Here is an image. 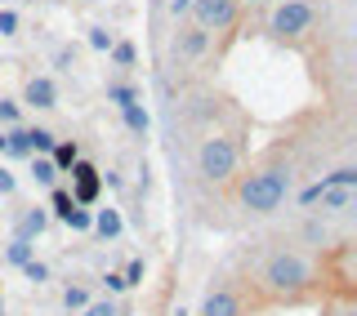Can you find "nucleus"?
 I'll list each match as a JSON object with an SVG mask.
<instances>
[{"instance_id": "1", "label": "nucleus", "mask_w": 357, "mask_h": 316, "mask_svg": "<svg viewBox=\"0 0 357 316\" xmlns=\"http://www.w3.org/2000/svg\"><path fill=\"white\" fill-rule=\"evenodd\" d=\"M321 267L299 250H273L264 254V263L255 267V276L245 285H255V294L264 303H299L317 290Z\"/></svg>"}, {"instance_id": "2", "label": "nucleus", "mask_w": 357, "mask_h": 316, "mask_svg": "<svg viewBox=\"0 0 357 316\" xmlns=\"http://www.w3.org/2000/svg\"><path fill=\"white\" fill-rule=\"evenodd\" d=\"M290 183H295L290 165H282V161L255 165L250 174L241 178L237 200H241V210H250V214H277L286 205V196H290Z\"/></svg>"}, {"instance_id": "3", "label": "nucleus", "mask_w": 357, "mask_h": 316, "mask_svg": "<svg viewBox=\"0 0 357 316\" xmlns=\"http://www.w3.org/2000/svg\"><path fill=\"white\" fill-rule=\"evenodd\" d=\"M241 165V143L228 139V134H210V139H201L197 148V174L206 178V183H228L232 174H237Z\"/></svg>"}, {"instance_id": "4", "label": "nucleus", "mask_w": 357, "mask_h": 316, "mask_svg": "<svg viewBox=\"0 0 357 316\" xmlns=\"http://www.w3.org/2000/svg\"><path fill=\"white\" fill-rule=\"evenodd\" d=\"M67 178H72V183H67V191H72V200H76V205L94 210V205H98V191H103V174H98V165L81 156V161L67 169Z\"/></svg>"}, {"instance_id": "5", "label": "nucleus", "mask_w": 357, "mask_h": 316, "mask_svg": "<svg viewBox=\"0 0 357 316\" xmlns=\"http://www.w3.org/2000/svg\"><path fill=\"white\" fill-rule=\"evenodd\" d=\"M192 18L201 31H232L237 27V0H192Z\"/></svg>"}, {"instance_id": "6", "label": "nucleus", "mask_w": 357, "mask_h": 316, "mask_svg": "<svg viewBox=\"0 0 357 316\" xmlns=\"http://www.w3.org/2000/svg\"><path fill=\"white\" fill-rule=\"evenodd\" d=\"M312 18H317V14H312V5H308V0H286V5H277V14H273V31H277V36H304V31L312 27Z\"/></svg>"}, {"instance_id": "7", "label": "nucleus", "mask_w": 357, "mask_h": 316, "mask_svg": "<svg viewBox=\"0 0 357 316\" xmlns=\"http://www.w3.org/2000/svg\"><path fill=\"white\" fill-rule=\"evenodd\" d=\"M197 316H245L241 290H232V285H210L206 299H201V312H197Z\"/></svg>"}, {"instance_id": "8", "label": "nucleus", "mask_w": 357, "mask_h": 316, "mask_svg": "<svg viewBox=\"0 0 357 316\" xmlns=\"http://www.w3.org/2000/svg\"><path fill=\"white\" fill-rule=\"evenodd\" d=\"M22 103H27V107H36V111L59 107V85H54L50 76H31V81L22 85Z\"/></svg>"}, {"instance_id": "9", "label": "nucleus", "mask_w": 357, "mask_h": 316, "mask_svg": "<svg viewBox=\"0 0 357 316\" xmlns=\"http://www.w3.org/2000/svg\"><path fill=\"white\" fill-rule=\"evenodd\" d=\"M45 228H50V210H45V205H31V210L18 214L14 236H22V241H36V236H45Z\"/></svg>"}, {"instance_id": "10", "label": "nucleus", "mask_w": 357, "mask_h": 316, "mask_svg": "<svg viewBox=\"0 0 357 316\" xmlns=\"http://www.w3.org/2000/svg\"><path fill=\"white\" fill-rule=\"evenodd\" d=\"M174 49H178V54H183V58H201V54H206V49H210V31H201V27H197V22H192V27H183V31H178V40H174Z\"/></svg>"}, {"instance_id": "11", "label": "nucleus", "mask_w": 357, "mask_h": 316, "mask_svg": "<svg viewBox=\"0 0 357 316\" xmlns=\"http://www.w3.org/2000/svg\"><path fill=\"white\" fill-rule=\"evenodd\" d=\"M89 232H98L103 241H116V236L126 232V219H121V210L103 205V210H94V228H89Z\"/></svg>"}, {"instance_id": "12", "label": "nucleus", "mask_w": 357, "mask_h": 316, "mask_svg": "<svg viewBox=\"0 0 357 316\" xmlns=\"http://www.w3.org/2000/svg\"><path fill=\"white\" fill-rule=\"evenodd\" d=\"M31 258H36V241L9 236V245H5V263H9V267H22V263H31Z\"/></svg>"}, {"instance_id": "13", "label": "nucleus", "mask_w": 357, "mask_h": 316, "mask_svg": "<svg viewBox=\"0 0 357 316\" xmlns=\"http://www.w3.org/2000/svg\"><path fill=\"white\" fill-rule=\"evenodd\" d=\"M50 161H54V169H59V174H67V169L81 161V148H76L72 139H59V143H54V152H50Z\"/></svg>"}, {"instance_id": "14", "label": "nucleus", "mask_w": 357, "mask_h": 316, "mask_svg": "<svg viewBox=\"0 0 357 316\" xmlns=\"http://www.w3.org/2000/svg\"><path fill=\"white\" fill-rule=\"evenodd\" d=\"M45 210H50V219H59V223H63V219H67V214H72V210H76V200H72V191H67L63 183H54V187H50V205H45Z\"/></svg>"}, {"instance_id": "15", "label": "nucleus", "mask_w": 357, "mask_h": 316, "mask_svg": "<svg viewBox=\"0 0 357 316\" xmlns=\"http://www.w3.org/2000/svg\"><path fill=\"white\" fill-rule=\"evenodd\" d=\"M27 161H31V183H36V187L50 191L54 183H59V169H54L50 156H27Z\"/></svg>"}, {"instance_id": "16", "label": "nucleus", "mask_w": 357, "mask_h": 316, "mask_svg": "<svg viewBox=\"0 0 357 316\" xmlns=\"http://www.w3.org/2000/svg\"><path fill=\"white\" fill-rule=\"evenodd\" d=\"M121 116H126V129H130V134H139V139H148V129H152V116H148V107H143V103L126 107Z\"/></svg>"}, {"instance_id": "17", "label": "nucleus", "mask_w": 357, "mask_h": 316, "mask_svg": "<svg viewBox=\"0 0 357 316\" xmlns=\"http://www.w3.org/2000/svg\"><path fill=\"white\" fill-rule=\"evenodd\" d=\"M317 183L321 187H357V165H340V169H331V174H321Z\"/></svg>"}, {"instance_id": "18", "label": "nucleus", "mask_w": 357, "mask_h": 316, "mask_svg": "<svg viewBox=\"0 0 357 316\" xmlns=\"http://www.w3.org/2000/svg\"><path fill=\"white\" fill-rule=\"evenodd\" d=\"M85 303H89V285H81V281H76V285H67V290H63V312H67V316L81 312Z\"/></svg>"}, {"instance_id": "19", "label": "nucleus", "mask_w": 357, "mask_h": 316, "mask_svg": "<svg viewBox=\"0 0 357 316\" xmlns=\"http://www.w3.org/2000/svg\"><path fill=\"white\" fill-rule=\"evenodd\" d=\"M27 139H31V156H50V152H54V143H59L50 129H40V125H31V129H27Z\"/></svg>"}, {"instance_id": "20", "label": "nucleus", "mask_w": 357, "mask_h": 316, "mask_svg": "<svg viewBox=\"0 0 357 316\" xmlns=\"http://www.w3.org/2000/svg\"><path fill=\"white\" fill-rule=\"evenodd\" d=\"M14 125H22V103L0 98V129H14Z\"/></svg>"}, {"instance_id": "21", "label": "nucleus", "mask_w": 357, "mask_h": 316, "mask_svg": "<svg viewBox=\"0 0 357 316\" xmlns=\"http://www.w3.org/2000/svg\"><path fill=\"white\" fill-rule=\"evenodd\" d=\"M107 98H112L121 111H126V107L139 103V89H134V85H107Z\"/></svg>"}, {"instance_id": "22", "label": "nucleus", "mask_w": 357, "mask_h": 316, "mask_svg": "<svg viewBox=\"0 0 357 316\" xmlns=\"http://www.w3.org/2000/svg\"><path fill=\"white\" fill-rule=\"evenodd\" d=\"M67 228H72V232H89V228H94V210H85V205H76L72 214H67Z\"/></svg>"}, {"instance_id": "23", "label": "nucleus", "mask_w": 357, "mask_h": 316, "mask_svg": "<svg viewBox=\"0 0 357 316\" xmlns=\"http://www.w3.org/2000/svg\"><path fill=\"white\" fill-rule=\"evenodd\" d=\"M112 63H116V67H134V58H139V54H134V45L130 40H112Z\"/></svg>"}, {"instance_id": "24", "label": "nucleus", "mask_w": 357, "mask_h": 316, "mask_svg": "<svg viewBox=\"0 0 357 316\" xmlns=\"http://www.w3.org/2000/svg\"><path fill=\"white\" fill-rule=\"evenodd\" d=\"M18 272H22V276H27V281H31V285H45V281H50V263H40V258H31V263H22V267H18Z\"/></svg>"}, {"instance_id": "25", "label": "nucleus", "mask_w": 357, "mask_h": 316, "mask_svg": "<svg viewBox=\"0 0 357 316\" xmlns=\"http://www.w3.org/2000/svg\"><path fill=\"white\" fill-rule=\"evenodd\" d=\"M72 316H116V303L112 299H89L81 312H72Z\"/></svg>"}, {"instance_id": "26", "label": "nucleus", "mask_w": 357, "mask_h": 316, "mask_svg": "<svg viewBox=\"0 0 357 316\" xmlns=\"http://www.w3.org/2000/svg\"><path fill=\"white\" fill-rule=\"evenodd\" d=\"M121 276H126V285H143V276H148V263H143V258H130Z\"/></svg>"}, {"instance_id": "27", "label": "nucleus", "mask_w": 357, "mask_h": 316, "mask_svg": "<svg viewBox=\"0 0 357 316\" xmlns=\"http://www.w3.org/2000/svg\"><path fill=\"white\" fill-rule=\"evenodd\" d=\"M85 40H89V49H98V54H107V49H112V31H107V27H89V36H85Z\"/></svg>"}, {"instance_id": "28", "label": "nucleus", "mask_w": 357, "mask_h": 316, "mask_svg": "<svg viewBox=\"0 0 357 316\" xmlns=\"http://www.w3.org/2000/svg\"><path fill=\"white\" fill-rule=\"evenodd\" d=\"M103 290H107V299H116V294H126L130 285H126V276H121V272H107L103 276Z\"/></svg>"}, {"instance_id": "29", "label": "nucleus", "mask_w": 357, "mask_h": 316, "mask_svg": "<svg viewBox=\"0 0 357 316\" xmlns=\"http://www.w3.org/2000/svg\"><path fill=\"white\" fill-rule=\"evenodd\" d=\"M14 191H18L14 169H9V165H0V196H14Z\"/></svg>"}, {"instance_id": "30", "label": "nucleus", "mask_w": 357, "mask_h": 316, "mask_svg": "<svg viewBox=\"0 0 357 316\" xmlns=\"http://www.w3.org/2000/svg\"><path fill=\"white\" fill-rule=\"evenodd\" d=\"M18 31V14L14 9H0V36H14Z\"/></svg>"}, {"instance_id": "31", "label": "nucleus", "mask_w": 357, "mask_h": 316, "mask_svg": "<svg viewBox=\"0 0 357 316\" xmlns=\"http://www.w3.org/2000/svg\"><path fill=\"white\" fill-rule=\"evenodd\" d=\"M304 236H308V241H326V223H308V228H304Z\"/></svg>"}, {"instance_id": "32", "label": "nucleus", "mask_w": 357, "mask_h": 316, "mask_svg": "<svg viewBox=\"0 0 357 316\" xmlns=\"http://www.w3.org/2000/svg\"><path fill=\"white\" fill-rule=\"evenodd\" d=\"M59 67H63V72H72V67H76V54L72 49H59Z\"/></svg>"}, {"instance_id": "33", "label": "nucleus", "mask_w": 357, "mask_h": 316, "mask_svg": "<svg viewBox=\"0 0 357 316\" xmlns=\"http://www.w3.org/2000/svg\"><path fill=\"white\" fill-rule=\"evenodd\" d=\"M170 14L178 18V14H192V0H170Z\"/></svg>"}, {"instance_id": "34", "label": "nucleus", "mask_w": 357, "mask_h": 316, "mask_svg": "<svg viewBox=\"0 0 357 316\" xmlns=\"http://www.w3.org/2000/svg\"><path fill=\"white\" fill-rule=\"evenodd\" d=\"M0 156H5V129H0Z\"/></svg>"}, {"instance_id": "35", "label": "nucleus", "mask_w": 357, "mask_h": 316, "mask_svg": "<svg viewBox=\"0 0 357 316\" xmlns=\"http://www.w3.org/2000/svg\"><path fill=\"white\" fill-rule=\"evenodd\" d=\"M0 316H5V294H0Z\"/></svg>"}, {"instance_id": "36", "label": "nucleus", "mask_w": 357, "mask_h": 316, "mask_svg": "<svg viewBox=\"0 0 357 316\" xmlns=\"http://www.w3.org/2000/svg\"><path fill=\"white\" fill-rule=\"evenodd\" d=\"M241 5H259V0H241Z\"/></svg>"}, {"instance_id": "37", "label": "nucleus", "mask_w": 357, "mask_h": 316, "mask_svg": "<svg viewBox=\"0 0 357 316\" xmlns=\"http://www.w3.org/2000/svg\"><path fill=\"white\" fill-rule=\"evenodd\" d=\"M178 316H188V312H178Z\"/></svg>"}]
</instances>
